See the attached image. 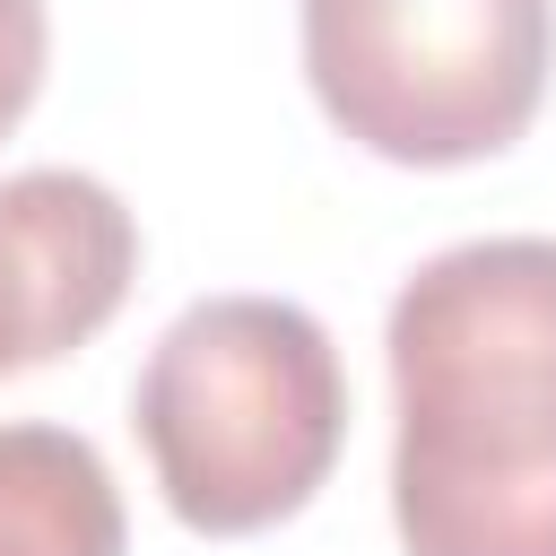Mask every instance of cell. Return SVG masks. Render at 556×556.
<instances>
[{
	"instance_id": "cell-1",
	"label": "cell",
	"mask_w": 556,
	"mask_h": 556,
	"mask_svg": "<svg viewBox=\"0 0 556 556\" xmlns=\"http://www.w3.org/2000/svg\"><path fill=\"white\" fill-rule=\"evenodd\" d=\"M391 521L408 556H556V235H478L400 278Z\"/></svg>"
},
{
	"instance_id": "cell-2",
	"label": "cell",
	"mask_w": 556,
	"mask_h": 556,
	"mask_svg": "<svg viewBox=\"0 0 556 556\" xmlns=\"http://www.w3.org/2000/svg\"><path fill=\"white\" fill-rule=\"evenodd\" d=\"M130 426L182 530L252 539L321 495L348 443V374L304 304L200 295L156 330L130 382Z\"/></svg>"
},
{
	"instance_id": "cell-3",
	"label": "cell",
	"mask_w": 556,
	"mask_h": 556,
	"mask_svg": "<svg viewBox=\"0 0 556 556\" xmlns=\"http://www.w3.org/2000/svg\"><path fill=\"white\" fill-rule=\"evenodd\" d=\"M556 70V0H304V78L339 139L452 174L504 156Z\"/></svg>"
},
{
	"instance_id": "cell-4",
	"label": "cell",
	"mask_w": 556,
	"mask_h": 556,
	"mask_svg": "<svg viewBox=\"0 0 556 556\" xmlns=\"http://www.w3.org/2000/svg\"><path fill=\"white\" fill-rule=\"evenodd\" d=\"M139 278V217L78 165L0 182V374L87 348Z\"/></svg>"
},
{
	"instance_id": "cell-5",
	"label": "cell",
	"mask_w": 556,
	"mask_h": 556,
	"mask_svg": "<svg viewBox=\"0 0 556 556\" xmlns=\"http://www.w3.org/2000/svg\"><path fill=\"white\" fill-rule=\"evenodd\" d=\"M0 556H130L113 469L70 426H0Z\"/></svg>"
},
{
	"instance_id": "cell-6",
	"label": "cell",
	"mask_w": 556,
	"mask_h": 556,
	"mask_svg": "<svg viewBox=\"0 0 556 556\" xmlns=\"http://www.w3.org/2000/svg\"><path fill=\"white\" fill-rule=\"evenodd\" d=\"M43 61H52V17L43 0H0V139L26 122V104L43 96Z\"/></svg>"
}]
</instances>
